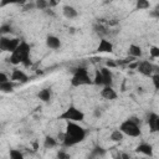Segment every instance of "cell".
<instances>
[{
    "instance_id": "1",
    "label": "cell",
    "mask_w": 159,
    "mask_h": 159,
    "mask_svg": "<svg viewBox=\"0 0 159 159\" xmlns=\"http://www.w3.org/2000/svg\"><path fill=\"white\" fill-rule=\"evenodd\" d=\"M84 138H86V130L81 125H78L76 122H67L65 130V139L62 142L65 147H72L75 144H78Z\"/></svg>"
},
{
    "instance_id": "2",
    "label": "cell",
    "mask_w": 159,
    "mask_h": 159,
    "mask_svg": "<svg viewBox=\"0 0 159 159\" xmlns=\"http://www.w3.org/2000/svg\"><path fill=\"white\" fill-rule=\"evenodd\" d=\"M119 130L129 137H139L140 135V128H139V119L135 117H132L127 120H124L119 125Z\"/></svg>"
},
{
    "instance_id": "3",
    "label": "cell",
    "mask_w": 159,
    "mask_h": 159,
    "mask_svg": "<svg viewBox=\"0 0 159 159\" xmlns=\"http://www.w3.org/2000/svg\"><path fill=\"white\" fill-rule=\"evenodd\" d=\"M93 81L89 78L88 76V72L84 67H78L73 76H72V80H71V84L75 86V87H78V86H82V84H92Z\"/></svg>"
},
{
    "instance_id": "4",
    "label": "cell",
    "mask_w": 159,
    "mask_h": 159,
    "mask_svg": "<svg viewBox=\"0 0 159 159\" xmlns=\"http://www.w3.org/2000/svg\"><path fill=\"white\" fill-rule=\"evenodd\" d=\"M58 119H63L67 122H82L84 119V113L76 107L70 106L62 114L58 116Z\"/></svg>"
},
{
    "instance_id": "5",
    "label": "cell",
    "mask_w": 159,
    "mask_h": 159,
    "mask_svg": "<svg viewBox=\"0 0 159 159\" xmlns=\"http://www.w3.org/2000/svg\"><path fill=\"white\" fill-rule=\"evenodd\" d=\"M12 53H15L16 56H19L20 57V60L22 61V63L27 67V66H30V58H29V55H30V46H29V43H26V42H21L20 43V46L16 48V51L15 52H12Z\"/></svg>"
},
{
    "instance_id": "6",
    "label": "cell",
    "mask_w": 159,
    "mask_h": 159,
    "mask_svg": "<svg viewBox=\"0 0 159 159\" xmlns=\"http://www.w3.org/2000/svg\"><path fill=\"white\" fill-rule=\"evenodd\" d=\"M137 70L144 76H152V73L154 71V66L148 61H142V62H139Z\"/></svg>"
},
{
    "instance_id": "7",
    "label": "cell",
    "mask_w": 159,
    "mask_h": 159,
    "mask_svg": "<svg viewBox=\"0 0 159 159\" xmlns=\"http://www.w3.org/2000/svg\"><path fill=\"white\" fill-rule=\"evenodd\" d=\"M148 124H149V129L152 133L159 132V116L155 113H150L148 116Z\"/></svg>"
},
{
    "instance_id": "8",
    "label": "cell",
    "mask_w": 159,
    "mask_h": 159,
    "mask_svg": "<svg viewBox=\"0 0 159 159\" xmlns=\"http://www.w3.org/2000/svg\"><path fill=\"white\" fill-rule=\"evenodd\" d=\"M11 81H12V82L25 83V82H27V81H29V77H27V75H26L24 71L15 68V70L12 71V73H11Z\"/></svg>"
},
{
    "instance_id": "9",
    "label": "cell",
    "mask_w": 159,
    "mask_h": 159,
    "mask_svg": "<svg viewBox=\"0 0 159 159\" xmlns=\"http://www.w3.org/2000/svg\"><path fill=\"white\" fill-rule=\"evenodd\" d=\"M101 73L103 76V86L104 87H112V72L108 67H102Z\"/></svg>"
},
{
    "instance_id": "10",
    "label": "cell",
    "mask_w": 159,
    "mask_h": 159,
    "mask_svg": "<svg viewBox=\"0 0 159 159\" xmlns=\"http://www.w3.org/2000/svg\"><path fill=\"white\" fill-rule=\"evenodd\" d=\"M97 51L98 52H108V53H111V52H113V45L108 40L102 39L99 41V45L97 47Z\"/></svg>"
},
{
    "instance_id": "11",
    "label": "cell",
    "mask_w": 159,
    "mask_h": 159,
    "mask_svg": "<svg viewBox=\"0 0 159 159\" xmlns=\"http://www.w3.org/2000/svg\"><path fill=\"white\" fill-rule=\"evenodd\" d=\"M104 155H106V149L102 148V147H99V145H96L92 149V152L89 153V155H88L87 159H99V158H102Z\"/></svg>"
},
{
    "instance_id": "12",
    "label": "cell",
    "mask_w": 159,
    "mask_h": 159,
    "mask_svg": "<svg viewBox=\"0 0 159 159\" xmlns=\"http://www.w3.org/2000/svg\"><path fill=\"white\" fill-rule=\"evenodd\" d=\"M135 152L137 153H142V154L148 155V157H152L153 155V147L150 144H148V143H142V144H139L137 147Z\"/></svg>"
},
{
    "instance_id": "13",
    "label": "cell",
    "mask_w": 159,
    "mask_h": 159,
    "mask_svg": "<svg viewBox=\"0 0 159 159\" xmlns=\"http://www.w3.org/2000/svg\"><path fill=\"white\" fill-rule=\"evenodd\" d=\"M46 45H47V47H50L52 50H57L61 46V42H60V39L58 37H56L53 35H50L46 39Z\"/></svg>"
},
{
    "instance_id": "14",
    "label": "cell",
    "mask_w": 159,
    "mask_h": 159,
    "mask_svg": "<svg viewBox=\"0 0 159 159\" xmlns=\"http://www.w3.org/2000/svg\"><path fill=\"white\" fill-rule=\"evenodd\" d=\"M101 96H102L103 98L111 99V101L117 98V93H116V91H114L112 87H104V88L102 89V92H101Z\"/></svg>"
},
{
    "instance_id": "15",
    "label": "cell",
    "mask_w": 159,
    "mask_h": 159,
    "mask_svg": "<svg viewBox=\"0 0 159 159\" xmlns=\"http://www.w3.org/2000/svg\"><path fill=\"white\" fill-rule=\"evenodd\" d=\"M62 11H63V15H65L67 19H73V17L77 16V10H76L73 6L66 5V6H63Z\"/></svg>"
},
{
    "instance_id": "16",
    "label": "cell",
    "mask_w": 159,
    "mask_h": 159,
    "mask_svg": "<svg viewBox=\"0 0 159 159\" xmlns=\"http://www.w3.org/2000/svg\"><path fill=\"white\" fill-rule=\"evenodd\" d=\"M128 53L130 55V57L135 58V57H139L142 55V48L137 45H130L129 48H128Z\"/></svg>"
},
{
    "instance_id": "17",
    "label": "cell",
    "mask_w": 159,
    "mask_h": 159,
    "mask_svg": "<svg viewBox=\"0 0 159 159\" xmlns=\"http://www.w3.org/2000/svg\"><path fill=\"white\" fill-rule=\"evenodd\" d=\"M39 98L42 101V102H48L50 98H51V89L50 88H43L39 92Z\"/></svg>"
},
{
    "instance_id": "18",
    "label": "cell",
    "mask_w": 159,
    "mask_h": 159,
    "mask_svg": "<svg viewBox=\"0 0 159 159\" xmlns=\"http://www.w3.org/2000/svg\"><path fill=\"white\" fill-rule=\"evenodd\" d=\"M56 145H57V140H56L55 138H52V137H50V135H47V137L45 138V140H43V147H45L46 149L55 148Z\"/></svg>"
},
{
    "instance_id": "19",
    "label": "cell",
    "mask_w": 159,
    "mask_h": 159,
    "mask_svg": "<svg viewBox=\"0 0 159 159\" xmlns=\"http://www.w3.org/2000/svg\"><path fill=\"white\" fill-rule=\"evenodd\" d=\"M20 40L19 39H10V42H9V47H7V52H15L16 51V48L20 46Z\"/></svg>"
},
{
    "instance_id": "20",
    "label": "cell",
    "mask_w": 159,
    "mask_h": 159,
    "mask_svg": "<svg viewBox=\"0 0 159 159\" xmlns=\"http://www.w3.org/2000/svg\"><path fill=\"white\" fill-rule=\"evenodd\" d=\"M12 89H14V83H12V81L10 82H5V83H0V91L1 92H4V93H10V92H12Z\"/></svg>"
},
{
    "instance_id": "21",
    "label": "cell",
    "mask_w": 159,
    "mask_h": 159,
    "mask_svg": "<svg viewBox=\"0 0 159 159\" xmlns=\"http://www.w3.org/2000/svg\"><path fill=\"white\" fill-rule=\"evenodd\" d=\"M123 133L118 129V130H113L112 133H111V140H113V142H120L122 139H123Z\"/></svg>"
},
{
    "instance_id": "22",
    "label": "cell",
    "mask_w": 159,
    "mask_h": 159,
    "mask_svg": "<svg viewBox=\"0 0 159 159\" xmlns=\"http://www.w3.org/2000/svg\"><path fill=\"white\" fill-rule=\"evenodd\" d=\"M93 83H94V84H98V86H102V84H103V76H102V73H101L99 70H97L96 73H94Z\"/></svg>"
},
{
    "instance_id": "23",
    "label": "cell",
    "mask_w": 159,
    "mask_h": 159,
    "mask_svg": "<svg viewBox=\"0 0 159 159\" xmlns=\"http://www.w3.org/2000/svg\"><path fill=\"white\" fill-rule=\"evenodd\" d=\"M9 42H10V39H7L5 36H1V39H0V50L1 51H7Z\"/></svg>"
},
{
    "instance_id": "24",
    "label": "cell",
    "mask_w": 159,
    "mask_h": 159,
    "mask_svg": "<svg viewBox=\"0 0 159 159\" xmlns=\"http://www.w3.org/2000/svg\"><path fill=\"white\" fill-rule=\"evenodd\" d=\"M9 155H10V159H24L22 153L20 150H17V149H11Z\"/></svg>"
},
{
    "instance_id": "25",
    "label": "cell",
    "mask_w": 159,
    "mask_h": 159,
    "mask_svg": "<svg viewBox=\"0 0 159 159\" xmlns=\"http://www.w3.org/2000/svg\"><path fill=\"white\" fill-rule=\"evenodd\" d=\"M35 6L37 9H40V10H45V9H47V6H50V2H47L45 0H37L35 2Z\"/></svg>"
},
{
    "instance_id": "26",
    "label": "cell",
    "mask_w": 159,
    "mask_h": 159,
    "mask_svg": "<svg viewBox=\"0 0 159 159\" xmlns=\"http://www.w3.org/2000/svg\"><path fill=\"white\" fill-rule=\"evenodd\" d=\"M149 6H150V4H149L147 0H138V1H137V9H139V10L148 9Z\"/></svg>"
},
{
    "instance_id": "27",
    "label": "cell",
    "mask_w": 159,
    "mask_h": 159,
    "mask_svg": "<svg viewBox=\"0 0 159 159\" xmlns=\"http://www.w3.org/2000/svg\"><path fill=\"white\" fill-rule=\"evenodd\" d=\"M149 52H150V56H152L153 58L159 57V47H157V46H152L150 50H149Z\"/></svg>"
},
{
    "instance_id": "28",
    "label": "cell",
    "mask_w": 159,
    "mask_h": 159,
    "mask_svg": "<svg viewBox=\"0 0 159 159\" xmlns=\"http://www.w3.org/2000/svg\"><path fill=\"white\" fill-rule=\"evenodd\" d=\"M12 30H11V26L10 25H1V27H0V34L4 36L5 34H9V32H11Z\"/></svg>"
},
{
    "instance_id": "29",
    "label": "cell",
    "mask_w": 159,
    "mask_h": 159,
    "mask_svg": "<svg viewBox=\"0 0 159 159\" xmlns=\"http://www.w3.org/2000/svg\"><path fill=\"white\" fill-rule=\"evenodd\" d=\"M57 159H71V155L68 153H66L65 150H60L57 153Z\"/></svg>"
},
{
    "instance_id": "30",
    "label": "cell",
    "mask_w": 159,
    "mask_h": 159,
    "mask_svg": "<svg viewBox=\"0 0 159 159\" xmlns=\"http://www.w3.org/2000/svg\"><path fill=\"white\" fill-rule=\"evenodd\" d=\"M152 81H153V84L157 89H159V75H153L152 76Z\"/></svg>"
},
{
    "instance_id": "31",
    "label": "cell",
    "mask_w": 159,
    "mask_h": 159,
    "mask_svg": "<svg viewBox=\"0 0 159 159\" xmlns=\"http://www.w3.org/2000/svg\"><path fill=\"white\" fill-rule=\"evenodd\" d=\"M150 15H152L153 17H159V4L154 7V10L150 12Z\"/></svg>"
},
{
    "instance_id": "32",
    "label": "cell",
    "mask_w": 159,
    "mask_h": 159,
    "mask_svg": "<svg viewBox=\"0 0 159 159\" xmlns=\"http://www.w3.org/2000/svg\"><path fill=\"white\" fill-rule=\"evenodd\" d=\"M96 31H97L98 34H107L106 29H104L103 26H101V25H97V26H96Z\"/></svg>"
},
{
    "instance_id": "33",
    "label": "cell",
    "mask_w": 159,
    "mask_h": 159,
    "mask_svg": "<svg viewBox=\"0 0 159 159\" xmlns=\"http://www.w3.org/2000/svg\"><path fill=\"white\" fill-rule=\"evenodd\" d=\"M5 82H9V78H7V76L5 75V73H0V83H5Z\"/></svg>"
},
{
    "instance_id": "34",
    "label": "cell",
    "mask_w": 159,
    "mask_h": 159,
    "mask_svg": "<svg viewBox=\"0 0 159 159\" xmlns=\"http://www.w3.org/2000/svg\"><path fill=\"white\" fill-rule=\"evenodd\" d=\"M106 65H107V67H108V68H109V67H116V66H117V63H116L114 61H112V60L107 61V62H106Z\"/></svg>"
},
{
    "instance_id": "35",
    "label": "cell",
    "mask_w": 159,
    "mask_h": 159,
    "mask_svg": "<svg viewBox=\"0 0 159 159\" xmlns=\"http://www.w3.org/2000/svg\"><path fill=\"white\" fill-rule=\"evenodd\" d=\"M138 65H139V62H133V63H129V68H138Z\"/></svg>"
},
{
    "instance_id": "36",
    "label": "cell",
    "mask_w": 159,
    "mask_h": 159,
    "mask_svg": "<svg viewBox=\"0 0 159 159\" xmlns=\"http://www.w3.org/2000/svg\"><path fill=\"white\" fill-rule=\"evenodd\" d=\"M94 116H96V117H99V116H101V111H99L98 108L94 109Z\"/></svg>"
},
{
    "instance_id": "37",
    "label": "cell",
    "mask_w": 159,
    "mask_h": 159,
    "mask_svg": "<svg viewBox=\"0 0 159 159\" xmlns=\"http://www.w3.org/2000/svg\"><path fill=\"white\" fill-rule=\"evenodd\" d=\"M114 159H122V154H113Z\"/></svg>"
},
{
    "instance_id": "38",
    "label": "cell",
    "mask_w": 159,
    "mask_h": 159,
    "mask_svg": "<svg viewBox=\"0 0 159 159\" xmlns=\"http://www.w3.org/2000/svg\"><path fill=\"white\" fill-rule=\"evenodd\" d=\"M46 11V14H48V15H51V16H53L55 14H53V11H51V10H45Z\"/></svg>"
},
{
    "instance_id": "39",
    "label": "cell",
    "mask_w": 159,
    "mask_h": 159,
    "mask_svg": "<svg viewBox=\"0 0 159 159\" xmlns=\"http://www.w3.org/2000/svg\"><path fill=\"white\" fill-rule=\"evenodd\" d=\"M154 71H155V75H159V66L154 67Z\"/></svg>"
},
{
    "instance_id": "40",
    "label": "cell",
    "mask_w": 159,
    "mask_h": 159,
    "mask_svg": "<svg viewBox=\"0 0 159 159\" xmlns=\"http://www.w3.org/2000/svg\"><path fill=\"white\" fill-rule=\"evenodd\" d=\"M129 159H132V158H129Z\"/></svg>"
},
{
    "instance_id": "41",
    "label": "cell",
    "mask_w": 159,
    "mask_h": 159,
    "mask_svg": "<svg viewBox=\"0 0 159 159\" xmlns=\"http://www.w3.org/2000/svg\"><path fill=\"white\" fill-rule=\"evenodd\" d=\"M142 159H143V158H142Z\"/></svg>"
}]
</instances>
